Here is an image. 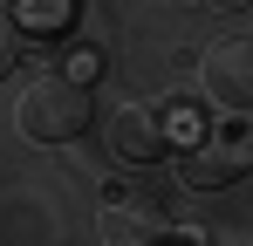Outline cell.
<instances>
[{"mask_svg": "<svg viewBox=\"0 0 253 246\" xmlns=\"http://www.w3.org/2000/svg\"><path fill=\"white\" fill-rule=\"evenodd\" d=\"M14 123H21V137H35V144H69V137H83L89 123V82L76 76H35L21 89V103H14Z\"/></svg>", "mask_w": 253, "mask_h": 246, "instance_id": "6da1fadb", "label": "cell"}, {"mask_svg": "<svg viewBox=\"0 0 253 246\" xmlns=\"http://www.w3.org/2000/svg\"><path fill=\"white\" fill-rule=\"evenodd\" d=\"M69 14H76V0H14L21 35H62V28H69Z\"/></svg>", "mask_w": 253, "mask_h": 246, "instance_id": "8992f818", "label": "cell"}, {"mask_svg": "<svg viewBox=\"0 0 253 246\" xmlns=\"http://www.w3.org/2000/svg\"><path fill=\"white\" fill-rule=\"evenodd\" d=\"M199 82L219 110H253V35H219L199 55Z\"/></svg>", "mask_w": 253, "mask_h": 246, "instance_id": "5b68a950", "label": "cell"}, {"mask_svg": "<svg viewBox=\"0 0 253 246\" xmlns=\"http://www.w3.org/2000/svg\"><path fill=\"white\" fill-rule=\"evenodd\" d=\"M178 226L165 219V205L151 185H130V192H110L103 212H96V240L103 246H151V240H171Z\"/></svg>", "mask_w": 253, "mask_h": 246, "instance_id": "3957f363", "label": "cell"}, {"mask_svg": "<svg viewBox=\"0 0 253 246\" xmlns=\"http://www.w3.org/2000/svg\"><path fill=\"white\" fill-rule=\"evenodd\" d=\"M103 144H110V158L130 164V171H151V164L171 151V123L158 103H117L110 123H103Z\"/></svg>", "mask_w": 253, "mask_h": 246, "instance_id": "277c9868", "label": "cell"}, {"mask_svg": "<svg viewBox=\"0 0 253 246\" xmlns=\"http://www.w3.org/2000/svg\"><path fill=\"white\" fill-rule=\"evenodd\" d=\"M14 62H21V21H14V7H0V82Z\"/></svg>", "mask_w": 253, "mask_h": 246, "instance_id": "52a82bcc", "label": "cell"}, {"mask_svg": "<svg viewBox=\"0 0 253 246\" xmlns=\"http://www.w3.org/2000/svg\"><path fill=\"white\" fill-rule=\"evenodd\" d=\"M206 7H219V14H247L253 0H206Z\"/></svg>", "mask_w": 253, "mask_h": 246, "instance_id": "9c48e42d", "label": "cell"}, {"mask_svg": "<svg viewBox=\"0 0 253 246\" xmlns=\"http://www.w3.org/2000/svg\"><path fill=\"white\" fill-rule=\"evenodd\" d=\"M62 76H76V82H96V76H103V55H96V48H76V55L62 62Z\"/></svg>", "mask_w": 253, "mask_h": 246, "instance_id": "ba28073f", "label": "cell"}, {"mask_svg": "<svg viewBox=\"0 0 253 246\" xmlns=\"http://www.w3.org/2000/svg\"><path fill=\"white\" fill-rule=\"evenodd\" d=\"M253 171V137L240 123H212L199 130L185 151H178V178L192 185V192H226L233 178H247Z\"/></svg>", "mask_w": 253, "mask_h": 246, "instance_id": "7a4b0ae2", "label": "cell"}]
</instances>
